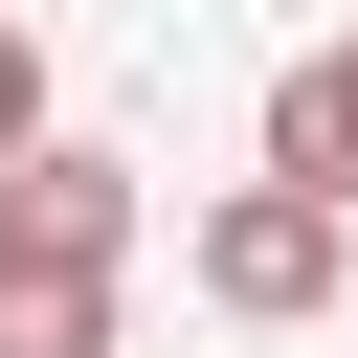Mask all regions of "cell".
Here are the masks:
<instances>
[{
    "label": "cell",
    "mask_w": 358,
    "mask_h": 358,
    "mask_svg": "<svg viewBox=\"0 0 358 358\" xmlns=\"http://www.w3.org/2000/svg\"><path fill=\"white\" fill-rule=\"evenodd\" d=\"M0 157H45V45H0Z\"/></svg>",
    "instance_id": "5"
},
{
    "label": "cell",
    "mask_w": 358,
    "mask_h": 358,
    "mask_svg": "<svg viewBox=\"0 0 358 358\" xmlns=\"http://www.w3.org/2000/svg\"><path fill=\"white\" fill-rule=\"evenodd\" d=\"M0 45H22V0H0Z\"/></svg>",
    "instance_id": "6"
},
{
    "label": "cell",
    "mask_w": 358,
    "mask_h": 358,
    "mask_svg": "<svg viewBox=\"0 0 358 358\" xmlns=\"http://www.w3.org/2000/svg\"><path fill=\"white\" fill-rule=\"evenodd\" d=\"M0 268H134V157H90V134L0 157Z\"/></svg>",
    "instance_id": "2"
},
{
    "label": "cell",
    "mask_w": 358,
    "mask_h": 358,
    "mask_svg": "<svg viewBox=\"0 0 358 358\" xmlns=\"http://www.w3.org/2000/svg\"><path fill=\"white\" fill-rule=\"evenodd\" d=\"M0 358H112V268H0Z\"/></svg>",
    "instance_id": "4"
},
{
    "label": "cell",
    "mask_w": 358,
    "mask_h": 358,
    "mask_svg": "<svg viewBox=\"0 0 358 358\" xmlns=\"http://www.w3.org/2000/svg\"><path fill=\"white\" fill-rule=\"evenodd\" d=\"M268 179L358 201V45H291V67H268Z\"/></svg>",
    "instance_id": "3"
},
{
    "label": "cell",
    "mask_w": 358,
    "mask_h": 358,
    "mask_svg": "<svg viewBox=\"0 0 358 358\" xmlns=\"http://www.w3.org/2000/svg\"><path fill=\"white\" fill-rule=\"evenodd\" d=\"M201 291H224V313H268V336H291V313H336V291H358V201H313V179L201 201Z\"/></svg>",
    "instance_id": "1"
}]
</instances>
